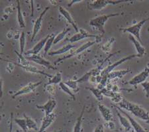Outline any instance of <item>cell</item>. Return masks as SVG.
I'll list each match as a JSON object with an SVG mask.
<instances>
[{
    "label": "cell",
    "mask_w": 149,
    "mask_h": 132,
    "mask_svg": "<svg viewBox=\"0 0 149 132\" xmlns=\"http://www.w3.org/2000/svg\"><path fill=\"white\" fill-rule=\"evenodd\" d=\"M129 1L119 0V1H111V0H95L88 4V8L91 10H102L106 8L109 5H117L123 2Z\"/></svg>",
    "instance_id": "obj_5"
},
{
    "label": "cell",
    "mask_w": 149,
    "mask_h": 132,
    "mask_svg": "<svg viewBox=\"0 0 149 132\" xmlns=\"http://www.w3.org/2000/svg\"><path fill=\"white\" fill-rule=\"evenodd\" d=\"M84 112H85V106L83 107L82 110H81L80 116H79L78 119H77L75 125H74V126L73 132H81V124H82V119H83Z\"/></svg>",
    "instance_id": "obj_25"
},
{
    "label": "cell",
    "mask_w": 149,
    "mask_h": 132,
    "mask_svg": "<svg viewBox=\"0 0 149 132\" xmlns=\"http://www.w3.org/2000/svg\"><path fill=\"white\" fill-rule=\"evenodd\" d=\"M87 38H95V39H97L102 38V37H99V36L96 35L91 34L88 31L82 28H80L79 29V31L78 33H76L75 35L72 36L70 39H67L65 41H68L70 42V43H74L85 39H87Z\"/></svg>",
    "instance_id": "obj_6"
},
{
    "label": "cell",
    "mask_w": 149,
    "mask_h": 132,
    "mask_svg": "<svg viewBox=\"0 0 149 132\" xmlns=\"http://www.w3.org/2000/svg\"><path fill=\"white\" fill-rule=\"evenodd\" d=\"M138 57H141L140 56V55H139L138 54H136L129 55V56H127V57H124V58L121 59L120 60H119L118 61H117V62H114V63L110 64V65L107 66L106 68L103 69V71H102V73H101V74H100V76H106V75H107V74H109L110 73H111V72L113 71L114 69L115 68H117V66H119L120 64L124 63L125 62H126L127 61H130V60H132L134 58H138Z\"/></svg>",
    "instance_id": "obj_7"
},
{
    "label": "cell",
    "mask_w": 149,
    "mask_h": 132,
    "mask_svg": "<svg viewBox=\"0 0 149 132\" xmlns=\"http://www.w3.org/2000/svg\"><path fill=\"white\" fill-rule=\"evenodd\" d=\"M62 75L61 72H57V73L53 75L52 78H50L48 82L45 85V86L49 85H59L62 82Z\"/></svg>",
    "instance_id": "obj_24"
},
{
    "label": "cell",
    "mask_w": 149,
    "mask_h": 132,
    "mask_svg": "<svg viewBox=\"0 0 149 132\" xmlns=\"http://www.w3.org/2000/svg\"><path fill=\"white\" fill-rule=\"evenodd\" d=\"M47 90L50 94L52 96H54L56 94V86L55 85H49L47 86Z\"/></svg>",
    "instance_id": "obj_36"
},
{
    "label": "cell",
    "mask_w": 149,
    "mask_h": 132,
    "mask_svg": "<svg viewBox=\"0 0 149 132\" xmlns=\"http://www.w3.org/2000/svg\"><path fill=\"white\" fill-rule=\"evenodd\" d=\"M56 118V116L54 113H52L48 116H45L43 117L41 125L40 128L38 129V132H45V130L51 126L52 124L55 121Z\"/></svg>",
    "instance_id": "obj_16"
},
{
    "label": "cell",
    "mask_w": 149,
    "mask_h": 132,
    "mask_svg": "<svg viewBox=\"0 0 149 132\" xmlns=\"http://www.w3.org/2000/svg\"><path fill=\"white\" fill-rule=\"evenodd\" d=\"M115 110H116L117 116H118L119 122H120V124H121V126L123 127L125 129V130L127 131L132 130L133 128H132L131 123H130V122H129V119L127 118V117L125 116L123 114H122L117 109L115 108Z\"/></svg>",
    "instance_id": "obj_19"
},
{
    "label": "cell",
    "mask_w": 149,
    "mask_h": 132,
    "mask_svg": "<svg viewBox=\"0 0 149 132\" xmlns=\"http://www.w3.org/2000/svg\"><path fill=\"white\" fill-rule=\"evenodd\" d=\"M74 47H75V46L72 44V43H68V44L64 45V46L61 48V49H57L56 51H54L49 52V53H48V55H49V56H54V55L65 54L66 52L71 51L72 49Z\"/></svg>",
    "instance_id": "obj_22"
},
{
    "label": "cell",
    "mask_w": 149,
    "mask_h": 132,
    "mask_svg": "<svg viewBox=\"0 0 149 132\" xmlns=\"http://www.w3.org/2000/svg\"><path fill=\"white\" fill-rule=\"evenodd\" d=\"M70 30H71L70 28L64 29L62 30L61 32H60L56 36H55L54 45H56L58 43L62 41V40H64V39L66 37V35L68 34V33L69 32V31H70Z\"/></svg>",
    "instance_id": "obj_27"
},
{
    "label": "cell",
    "mask_w": 149,
    "mask_h": 132,
    "mask_svg": "<svg viewBox=\"0 0 149 132\" xmlns=\"http://www.w3.org/2000/svg\"><path fill=\"white\" fill-rule=\"evenodd\" d=\"M59 86L61 88V89L63 91V92L70 96V97H71L74 100H76V98H75V94H74L70 88H68V86H67L65 83L62 82L61 83L59 84Z\"/></svg>",
    "instance_id": "obj_31"
},
{
    "label": "cell",
    "mask_w": 149,
    "mask_h": 132,
    "mask_svg": "<svg viewBox=\"0 0 149 132\" xmlns=\"http://www.w3.org/2000/svg\"><path fill=\"white\" fill-rule=\"evenodd\" d=\"M148 33H149V28L148 29Z\"/></svg>",
    "instance_id": "obj_45"
},
{
    "label": "cell",
    "mask_w": 149,
    "mask_h": 132,
    "mask_svg": "<svg viewBox=\"0 0 149 132\" xmlns=\"http://www.w3.org/2000/svg\"><path fill=\"white\" fill-rule=\"evenodd\" d=\"M119 15L117 13L107 14V15H102L92 19L90 21V25L92 27L95 28L99 32L102 34V36L104 35L105 32V25L107 23V21L109 20L110 18L118 16Z\"/></svg>",
    "instance_id": "obj_2"
},
{
    "label": "cell",
    "mask_w": 149,
    "mask_h": 132,
    "mask_svg": "<svg viewBox=\"0 0 149 132\" xmlns=\"http://www.w3.org/2000/svg\"><path fill=\"white\" fill-rule=\"evenodd\" d=\"M1 52H0V55H1Z\"/></svg>",
    "instance_id": "obj_46"
},
{
    "label": "cell",
    "mask_w": 149,
    "mask_h": 132,
    "mask_svg": "<svg viewBox=\"0 0 149 132\" xmlns=\"http://www.w3.org/2000/svg\"><path fill=\"white\" fill-rule=\"evenodd\" d=\"M27 61H31L33 62L38 64V65L42 66L48 69H52V70H56V68L54 66V64H52L50 62L45 59L43 58L39 54H33L30 56H27L25 57Z\"/></svg>",
    "instance_id": "obj_8"
},
{
    "label": "cell",
    "mask_w": 149,
    "mask_h": 132,
    "mask_svg": "<svg viewBox=\"0 0 149 132\" xmlns=\"http://www.w3.org/2000/svg\"><path fill=\"white\" fill-rule=\"evenodd\" d=\"M62 129H61V130H58V131H54L52 132H62Z\"/></svg>",
    "instance_id": "obj_43"
},
{
    "label": "cell",
    "mask_w": 149,
    "mask_h": 132,
    "mask_svg": "<svg viewBox=\"0 0 149 132\" xmlns=\"http://www.w3.org/2000/svg\"><path fill=\"white\" fill-rule=\"evenodd\" d=\"M24 118L26 119V122H27V126L28 129H33V130L35 131H38L37 124L34 119H32L30 117L26 116L25 114H24Z\"/></svg>",
    "instance_id": "obj_30"
},
{
    "label": "cell",
    "mask_w": 149,
    "mask_h": 132,
    "mask_svg": "<svg viewBox=\"0 0 149 132\" xmlns=\"http://www.w3.org/2000/svg\"><path fill=\"white\" fill-rule=\"evenodd\" d=\"M141 85L146 93V96L149 97V80L145 81V82L142 83Z\"/></svg>",
    "instance_id": "obj_35"
},
{
    "label": "cell",
    "mask_w": 149,
    "mask_h": 132,
    "mask_svg": "<svg viewBox=\"0 0 149 132\" xmlns=\"http://www.w3.org/2000/svg\"><path fill=\"white\" fill-rule=\"evenodd\" d=\"M93 132H105L104 126H103L102 124L98 125L97 126H96Z\"/></svg>",
    "instance_id": "obj_38"
},
{
    "label": "cell",
    "mask_w": 149,
    "mask_h": 132,
    "mask_svg": "<svg viewBox=\"0 0 149 132\" xmlns=\"http://www.w3.org/2000/svg\"><path fill=\"white\" fill-rule=\"evenodd\" d=\"M149 76V67L146 66L144 70L141 72L140 73L136 74L135 76L132 78L128 82L129 85L136 86L139 84H142L146 80Z\"/></svg>",
    "instance_id": "obj_11"
},
{
    "label": "cell",
    "mask_w": 149,
    "mask_h": 132,
    "mask_svg": "<svg viewBox=\"0 0 149 132\" xmlns=\"http://www.w3.org/2000/svg\"><path fill=\"white\" fill-rule=\"evenodd\" d=\"M33 3H34V1H31V6H32V11H31V17H33L34 14H33Z\"/></svg>",
    "instance_id": "obj_42"
},
{
    "label": "cell",
    "mask_w": 149,
    "mask_h": 132,
    "mask_svg": "<svg viewBox=\"0 0 149 132\" xmlns=\"http://www.w3.org/2000/svg\"><path fill=\"white\" fill-rule=\"evenodd\" d=\"M115 39L114 37L110 38V39L106 43H105L104 45H103L102 46V51L105 52H109L111 51L113 46V43L115 42Z\"/></svg>",
    "instance_id": "obj_34"
},
{
    "label": "cell",
    "mask_w": 149,
    "mask_h": 132,
    "mask_svg": "<svg viewBox=\"0 0 149 132\" xmlns=\"http://www.w3.org/2000/svg\"><path fill=\"white\" fill-rule=\"evenodd\" d=\"M58 11L60 12V13H61V15L64 17V18L67 21H68V23H70L72 26L73 28L75 29V31L77 33H78L79 31V29L78 27V26H77V25H76L75 21L74 20L73 17H72L71 14L70 13V12L67 10L66 9L63 8L62 6L59 7Z\"/></svg>",
    "instance_id": "obj_18"
},
{
    "label": "cell",
    "mask_w": 149,
    "mask_h": 132,
    "mask_svg": "<svg viewBox=\"0 0 149 132\" xmlns=\"http://www.w3.org/2000/svg\"><path fill=\"white\" fill-rule=\"evenodd\" d=\"M14 122L17 124L23 131L26 132L29 130L27 126V122L25 118H14Z\"/></svg>",
    "instance_id": "obj_33"
},
{
    "label": "cell",
    "mask_w": 149,
    "mask_h": 132,
    "mask_svg": "<svg viewBox=\"0 0 149 132\" xmlns=\"http://www.w3.org/2000/svg\"><path fill=\"white\" fill-rule=\"evenodd\" d=\"M107 124H108V128H109L110 129H114L115 128V125L113 123V122H107Z\"/></svg>",
    "instance_id": "obj_41"
},
{
    "label": "cell",
    "mask_w": 149,
    "mask_h": 132,
    "mask_svg": "<svg viewBox=\"0 0 149 132\" xmlns=\"http://www.w3.org/2000/svg\"><path fill=\"white\" fill-rule=\"evenodd\" d=\"M83 1L82 0H72V1H71L70 2V3H68V7H71L74 4H75L76 3H80V2Z\"/></svg>",
    "instance_id": "obj_40"
},
{
    "label": "cell",
    "mask_w": 149,
    "mask_h": 132,
    "mask_svg": "<svg viewBox=\"0 0 149 132\" xmlns=\"http://www.w3.org/2000/svg\"><path fill=\"white\" fill-rule=\"evenodd\" d=\"M149 20V17L147 19H144L143 20L139 21V23L134 24V25L131 26V27L126 28L120 29V31H121L123 33H129L130 35H133L137 39L139 42L142 43V41L141 39V30L143 26L145 25L146 22Z\"/></svg>",
    "instance_id": "obj_4"
},
{
    "label": "cell",
    "mask_w": 149,
    "mask_h": 132,
    "mask_svg": "<svg viewBox=\"0 0 149 132\" xmlns=\"http://www.w3.org/2000/svg\"><path fill=\"white\" fill-rule=\"evenodd\" d=\"M57 102L53 98H49V100L43 105H37V109L41 110L45 112V116H48L54 111L55 108L56 107Z\"/></svg>",
    "instance_id": "obj_14"
},
{
    "label": "cell",
    "mask_w": 149,
    "mask_h": 132,
    "mask_svg": "<svg viewBox=\"0 0 149 132\" xmlns=\"http://www.w3.org/2000/svg\"><path fill=\"white\" fill-rule=\"evenodd\" d=\"M66 85L68 86V88L72 92H78L80 88L78 87V82H77V80H68L64 82Z\"/></svg>",
    "instance_id": "obj_32"
},
{
    "label": "cell",
    "mask_w": 149,
    "mask_h": 132,
    "mask_svg": "<svg viewBox=\"0 0 149 132\" xmlns=\"http://www.w3.org/2000/svg\"><path fill=\"white\" fill-rule=\"evenodd\" d=\"M114 106L115 108L118 110L122 114H123L125 116L127 117V118L129 119V122H130L132 128L133 129L134 132H146L145 130V129H144L143 127H142L141 125L133 118V117H132L130 115L128 114V113H127L126 111H125L124 110L121 109V108L118 106V105H114Z\"/></svg>",
    "instance_id": "obj_12"
},
{
    "label": "cell",
    "mask_w": 149,
    "mask_h": 132,
    "mask_svg": "<svg viewBox=\"0 0 149 132\" xmlns=\"http://www.w3.org/2000/svg\"><path fill=\"white\" fill-rule=\"evenodd\" d=\"M11 62L13 64H15V65H17V66H18L19 67H21V68L24 69V70H25V71L29 72V73H33V74H41V75L47 76V77H49V78H52V76H53V75H51V74L45 73V71L39 70V69H38V68H37V67L32 65V64H30V63L26 64V65H21V64H19V63H17V62H13L12 61H11Z\"/></svg>",
    "instance_id": "obj_13"
},
{
    "label": "cell",
    "mask_w": 149,
    "mask_h": 132,
    "mask_svg": "<svg viewBox=\"0 0 149 132\" xmlns=\"http://www.w3.org/2000/svg\"><path fill=\"white\" fill-rule=\"evenodd\" d=\"M86 89L90 90V92L94 95V96L95 97L96 99L98 100V101H102L103 100V97H104V96H103L102 90H100L99 88L89 87V88H86Z\"/></svg>",
    "instance_id": "obj_28"
},
{
    "label": "cell",
    "mask_w": 149,
    "mask_h": 132,
    "mask_svg": "<svg viewBox=\"0 0 149 132\" xmlns=\"http://www.w3.org/2000/svg\"><path fill=\"white\" fill-rule=\"evenodd\" d=\"M1 118H2V117H1V115H0V122H1Z\"/></svg>",
    "instance_id": "obj_44"
},
{
    "label": "cell",
    "mask_w": 149,
    "mask_h": 132,
    "mask_svg": "<svg viewBox=\"0 0 149 132\" xmlns=\"http://www.w3.org/2000/svg\"><path fill=\"white\" fill-rule=\"evenodd\" d=\"M130 72H131V70H129V69H127V70H123V71H113L105 76H106L108 82H109L110 80H113V79L121 78L122 77H123L124 76H125L127 74L130 73Z\"/></svg>",
    "instance_id": "obj_21"
},
{
    "label": "cell",
    "mask_w": 149,
    "mask_h": 132,
    "mask_svg": "<svg viewBox=\"0 0 149 132\" xmlns=\"http://www.w3.org/2000/svg\"><path fill=\"white\" fill-rule=\"evenodd\" d=\"M55 39V35L54 34L50 35V37L48 39L47 41L46 42V44H45V46L44 47V54L45 56L48 54L49 52L50 49H51L52 45H54V41Z\"/></svg>",
    "instance_id": "obj_29"
},
{
    "label": "cell",
    "mask_w": 149,
    "mask_h": 132,
    "mask_svg": "<svg viewBox=\"0 0 149 132\" xmlns=\"http://www.w3.org/2000/svg\"><path fill=\"white\" fill-rule=\"evenodd\" d=\"M19 53L21 55L24 54L26 45V35L25 32H21L19 35Z\"/></svg>",
    "instance_id": "obj_26"
},
{
    "label": "cell",
    "mask_w": 149,
    "mask_h": 132,
    "mask_svg": "<svg viewBox=\"0 0 149 132\" xmlns=\"http://www.w3.org/2000/svg\"><path fill=\"white\" fill-rule=\"evenodd\" d=\"M98 109H99L100 114L102 115V116L103 119L105 120V122H109L113 120V115L112 111L109 108L105 106V105L99 103V104H98Z\"/></svg>",
    "instance_id": "obj_17"
},
{
    "label": "cell",
    "mask_w": 149,
    "mask_h": 132,
    "mask_svg": "<svg viewBox=\"0 0 149 132\" xmlns=\"http://www.w3.org/2000/svg\"><path fill=\"white\" fill-rule=\"evenodd\" d=\"M3 82L1 78H0V98H2L3 96Z\"/></svg>",
    "instance_id": "obj_39"
},
{
    "label": "cell",
    "mask_w": 149,
    "mask_h": 132,
    "mask_svg": "<svg viewBox=\"0 0 149 132\" xmlns=\"http://www.w3.org/2000/svg\"><path fill=\"white\" fill-rule=\"evenodd\" d=\"M42 84V82H29L27 85L24 86V87L21 88L20 90L14 94L12 96V98H15L16 97H18L19 96H22L25 94H28L33 92L34 91L37 89L40 85Z\"/></svg>",
    "instance_id": "obj_9"
},
{
    "label": "cell",
    "mask_w": 149,
    "mask_h": 132,
    "mask_svg": "<svg viewBox=\"0 0 149 132\" xmlns=\"http://www.w3.org/2000/svg\"><path fill=\"white\" fill-rule=\"evenodd\" d=\"M101 41H102V38H100V39H97L94 41H88L87 43H84V44H83L82 45H81L80 47H78V49L74 50V51H71L70 53L66 54L65 56L62 57V58H60L58 60H56V61L54 62V65H56L57 64H58V63H60V62L64 61V60L70 59V58H72V57L76 56V55L81 53V52L85 51L86 50H87L88 48H90L92 46H93V45H94L95 44H96V43H100Z\"/></svg>",
    "instance_id": "obj_3"
},
{
    "label": "cell",
    "mask_w": 149,
    "mask_h": 132,
    "mask_svg": "<svg viewBox=\"0 0 149 132\" xmlns=\"http://www.w3.org/2000/svg\"><path fill=\"white\" fill-rule=\"evenodd\" d=\"M118 106L125 111L131 112L134 116L142 120L149 123V112L139 105L129 102L123 98V100L118 104Z\"/></svg>",
    "instance_id": "obj_1"
},
{
    "label": "cell",
    "mask_w": 149,
    "mask_h": 132,
    "mask_svg": "<svg viewBox=\"0 0 149 132\" xmlns=\"http://www.w3.org/2000/svg\"><path fill=\"white\" fill-rule=\"evenodd\" d=\"M10 117H11V121H10V124H9V132H13V122H14V114H13V113H12V112L11 113Z\"/></svg>",
    "instance_id": "obj_37"
},
{
    "label": "cell",
    "mask_w": 149,
    "mask_h": 132,
    "mask_svg": "<svg viewBox=\"0 0 149 132\" xmlns=\"http://www.w3.org/2000/svg\"><path fill=\"white\" fill-rule=\"evenodd\" d=\"M49 9H50V7H46L44 10L41 12V13L40 14V15L37 18V20H36L35 22L34 23V25H33L32 37H31V41H34L36 36L38 34L39 31H40V29H41L43 17H44L45 14L47 13V12L49 10Z\"/></svg>",
    "instance_id": "obj_10"
},
{
    "label": "cell",
    "mask_w": 149,
    "mask_h": 132,
    "mask_svg": "<svg viewBox=\"0 0 149 132\" xmlns=\"http://www.w3.org/2000/svg\"><path fill=\"white\" fill-rule=\"evenodd\" d=\"M50 35H47L46 37L43 38L40 41H38L37 44H36L34 47H33L32 49H31L27 51V52H25V55H33V54H38V53L42 51V49H44L45 46V44H46V42L47 40L50 37Z\"/></svg>",
    "instance_id": "obj_15"
},
{
    "label": "cell",
    "mask_w": 149,
    "mask_h": 132,
    "mask_svg": "<svg viewBox=\"0 0 149 132\" xmlns=\"http://www.w3.org/2000/svg\"><path fill=\"white\" fill-rule=\"evenodd\" d=\"M129 39L133 43L134 46L135 47L136 51L137 52V54L142 57L145 53V48L142 45L141 43H140L139 41L136 39L135 37H133V35H129Z\"/></svg>",
    "instance_id": "obj_20"
},
{
    "label": "cell",
    "mask_w": 149,
    "mask_h": 132,
    "mask_svg": "<svg viewBox=\"0 0 149 132\" xmlns=\"http://www.w3.org/2000/svg\"><path fill=\"white\" fill-rule=\"evenodd\" d=\"M17 22L21 28H25L26 27V23L25 20H24V17L22 13V11L21 9V4L20 1L17 0Z\"/></svg>",
    "instance_id": "obj_23"
}]
</instances>
